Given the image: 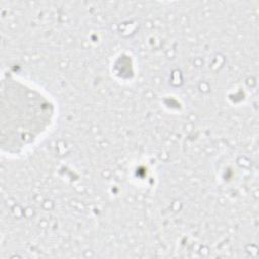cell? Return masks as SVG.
<instances>
[{
    "label": "cell",
    "mask_w": 259,
    "mask_h": 259,
    "mask_svg": "<svg viewBox=\"0 0 259 259\" xmlns=\"http://www.w3.org/2000/svg\"><path fill=\"white\" fill-rule=\"evenodd\" d=\"M57 106L39 86L12 73L2 75L0 144L7 157H17L35 146L54 126Z\"/></svg>",
    "instance_id": "cell-1"
}]
</instances>
